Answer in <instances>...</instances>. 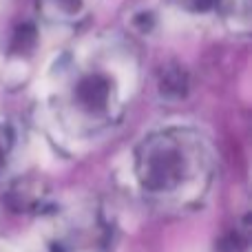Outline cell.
Instances as JSON below:
<instances>
[{
	"label": "cell",
	"instance_id": "7a4b0ae2",
	"mask_svg": "<svg viewBox=\"0 0 252 252\" xmlns=\"http://www.w3.org/2000/svg\"><path fill=\"white\" fill-rule=\"evenodd\" d=\"M113 60L115 56L109 58L106 53H89L84 60L69 64L58 100L62 113L73 120L80 128H104L122 113V71L128 66H120Z\"/></svg>",
	"mask_w": 252,
	"mask_h": 252
},
{
	"label": "cell",
	"instance_id": "6da1fadb",
	"mask_svg": "<svg viewBox=\"0 0 252 252\" xmlns=\"http://www.w3.org/2000/svg\"><path fill=\"white\" fill-rule=\"evenodd\" d=\"M137 184L157 204H186L201 197L213 175L210 148L195 130H159L135 153Z\"/></svg>",
	"mask_w": 252,
	"mask_h": 252
},
{
	"label": "cell",
	"instance_id": "277c9868",
	"mask_svg": "<svg viewBox=\"0 0 252 252\" xmlns=\"http://www.w3.org/2000/svg\"><path fill=\"white\" fill-rule=\"evenodd\" d=\"M188 89H190V78H188V71L179 64H168L166 69L159 71V78H157V91L164 100L168 102H177L184 100L188 95Z\"/></svg>",
	"mask_w": 252,
	"mask_h": 252
},
{
	"label": "cell",
	"instance_id": "ba28073f",
	"mask_svg": "<svg viewBox=\"0 0 252 252\" xmlns=\"http://www.w3.org/2000/svg\"><path fill=\"white\" fill-rule=\"evenodd\" d=\"M33 44H35V31H33V27L25 25V27H20V29H18L16 38H13V42H11V51L27 53V51H31V49H33Z\"/></svg>",
	"mask_w": 252,
	"mask_h": 252
},
{
	"label": "cell",
	"instance_id": "8992f818",
	"mask_svg": "<svg viewBox=\"0 0 252 252\" xmlns=\"http://www.w3.org/2000/svg\"><path fill=\"white\" fill-rule=\"evenodd\" d=\"M219 16L235 33L250 31V0H221Z\"/></svg>",
	"mask_w": 252,
	"mask_h": 252
},
{
	"label": "cell",
	"instance_id": "52a82bcc",
	"mask_svg": "<svg viewBox=\"0 0 252 252\" xmlns=\"http://www.w3.org/2000/svg\"><path fill=\"white\" fill-rule=\"evenodd\" d=\"M179 9L190 16H219L221 0H175Z\"/></svg>",
	"mask_w": 252,
	"mask_h": 252
},
{
	"label": "cell",
	"instance_id": "5b68a950",
	"mask_svg": "<svg viewBox=\"0 0 252 252\" xmlns=\"http://www.w3.org/2000/svg\"><path fill=\"white\" fill-rule=\"evenodd\" d=\"M44 204H47V188L38 182H20L9 192V206L22 213L40 210Z\"/></svg>",
	"mask_w": 252,
	"mask_h": 252
},
{
	"label": "cell",
	"instance_id": "3957f363",
	"mask_svg": "<svg viewBox=\"0 0 252 252\" xmlns=\"http://www.w3.org/2000/svg\"><path fill=\"white\" fill-rule=\"evenodd\" d=\"M95 0H38L40 13L53 25H78L91 13Z\"/></svg>",
	"mask_w": 252,
	"mask_h": 252
},
{
	"label": "cell",
	"instance_id": "9c48e42d",
	"mask_svg": "<svg viewBox=\"0 0 252 252\" xmlns=\"http://www.w3.org/2000/svg\"><path fill=\"white\" fill-rule=\"evenodd\" d=\"M11 153H13V133L7 126L0 124V175H2L4 168L9 166Z\"/></svg>",
	"mask_w": 252,
	"mask_h": 252
},
{
	"label": "cell",
	"instance_id": "30bf717a",
	"mask_svg": "<svg viewBox=\"0 0 252 252\" xmlns=\"http://www.w3.org/2000/svg\"><path fill=\"white\" fill-rule=\"evenodd\" d=\"M133 25L137 27L139 31H151L153 25H155V16H153L151 11H146V9H144L142 13H137V16L133 18Z\"/></svg>",
	"mask_w": 252,
	"mask_h": 252
}]
</instances>
